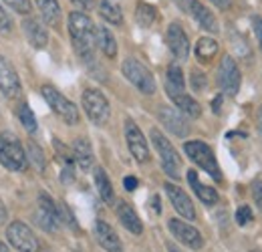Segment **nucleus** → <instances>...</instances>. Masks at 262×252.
Returning a JSON list of instances; mask_svg holds the SVG:
<instances>
[{"label":"nucleus","instance_id":"1","mask_svg":"<svg viewBox=\"0 0 262 252\" xmlns=\"http://www.w3.org/2000/svg\"><path fill=\"white\" fill-rule=\"evenodd\" d=\"M67 25H69V34H71V40H73L77 55L85 63H91L95 59V47H97L93 20L83 12H71L67 18Z\"/></svg>","mask_w":262,"mask_h":252},{"label":"nucleus","instance_id":"2","mask_svg":"<svg viewBox=\"0 0 262 252\" xmlns=\"http://www.w3.org/2000/svg\"><path fill=\"white\" fill-rule=\"evenodd\" d=\"M0 163L10 172H23L29 163L20 139L10 131L0 133Z\"/></svg>","mask_w":262,"mask_h":252},{"label":"nucleus","instance_id":"3","mask_svg":"<svg viewBox=\"0 0 262 252\" xmlns=\"http://www.w3.org/2000/svg\"><path fill=\"white\" fill-rule=\"evenodd\" d=\"M149 137H151V143H154L158 156H160V159H162V167H164V172L169 176V178L180 180L182 159H180V156H178L176 148L169 143V139L165 137L164 133H162L160 129H156V127L149 131Z\"/></svg>","mask_w":262,"mask_h":252},{"label":"nucleus","instance_id":"4","mask_svg":"<svg viewBox=\"0 0 262 252\" xmlns=\"http://www.w3.org/2000/svg\"><path fill=\"white\" fill-rule=\"evenodd\" d=\"M184 152L186 156L196 163L198 167H202L204 172H208L216 182H222V172H220V165L216 161V156L212 152V148L204 141H186L184 143Z\"/></svg>","mask_w":262,"mask_h":252},{"label":"nucleus","instance_id":"5","mask_svg":"<svg viewBox=\"0 0 262 252\" xmlns=\"http://www.w3.org/2000/svg\"><path fill=\"white\" fill-rule=\"evenodd\" d=\"M40 93H42V97H45V101L49 103V107H51V109H53L65 123H69V125H77V123L81 121V115H79L77 105H75L73 101H69L61 91H57V89L51 87V85H45V87L40 89Z\"/></svg>","mask_w":262,"mask_h":252},{"label":"nucleus","instance_id":"6","mask_svg":"<svg viewBox=\"0 0 262 252\" xmlns=\"http://www.w3.org/2000/svg\"><path fill=\"white\" fill-rule=\"evenodd\" d=\"M81 103H83V109H85L87 117L95 125H105L109 121L111 107H109L107 97L101 93L99 89H85L83 97H81Z\"/></svg>","mask_w":262,"mask_h":252},{"label":"nucleus","instance_id":"7","mask_svg":"<svg viewBox=\"0 0 262 252\" xmlns=\"http://www.w3.org/2000/svg\"><path fill=\"white\" fill-rule=\"evenodd\" d=\"M121 71L131 85H135L143 95L156 93V79H154L151 71L143 63H139L137 59H125L121 65Z\"/></svg>","mask_w":262,"mask_h":252},{"label":"nucleus","instance_id":"8","mask_svg":"<svg viewBox=\"0 0 262 252\" xmlns=\"http://www.w3.org/2000/svg\"><path fill=\"white\" fill-rule=\"evenodd\" d=\"M6 236H8V242L18 252H38V248H40L34 232L20 220H14L12 224H8Z\"/></svg>","mask_w":262,"mask_h":252},{"label":"nucleus","instance_id":"9","mask_svg":"<svg viewBox=\"0 0 262 252\" xmlns=\"http://www.w3.org/2000/svg\"><path fill=\"white\" fill-rule=\"evenodd\" d=\"M218 85L226 95H236L240 91L242 75H240V69H238L236 61L228 55L220 61V67H218Z\"/></svg>","mask_w":262,"mask_h":252},{"label":"nucleus","instance_id":"10","mask_svg":"<svg viewBox=\"0 0 262 252\" xmlns=\"http://www.w3.org/2000/svg\"><path fill=\"white\" fill-rule=\"evenodd\" d=\"M38 222H40L42 228L49 230V232L59 230L61 224H63L59 204H55V200H53L49 194H45V192L38 194Z\"/></svg>","mask_w":262,"mask_h":252},{"label":"nucleus","instance_id":"11","mask_svg":"<svg viewBox=\"0 0 262 252\" xmlns=\"http://www.w3.org/2000/svg\"><path fill=\"white\" fill-rule=\"evenodd\" d=\"M180 2V6H182V10H186L194 20H196L198 25L204 29V31L208 32H218V20H216V16L212 14V10H208L200 0H178Z\"/></svg>","mask_w":262,"mask_h":252},{"label":"nucleus","instance_id":"12","mask_svg":"<svg viewBox=\"0 0 262 252\" xmlns=\"http://www.w3.org/2000/svg\"><path fill=\"white\" fill-rule=\"evenodd\" d=\"M167 228L176 236V240H180L182 244H186V246H190L194 250H200L204 246V236L200 234V230L194 228L192 224H186L184 220L171 218V220L167 222Z\"/></svg>","mask_w":262,"mask_h":252},{"label":"nucleus","instance_id":"13","mask_svg":"<svg viewBox=\"0 0 262 252\" xmlns=\"http://www.w3.org/2000/svg\"><path fill=\"white\" fill-rule=\"evenodd\" d=\"M125 139H127V148H129L131 156L135 158V161L143 163L149 159V148H147V141L141 133V129L137 127V123L133 119L125 121Z\"/></svg>","mask_w":262,"mask_h":252},{"label":"nucleus","instance_id":"14","mask_svg":"<svg viewBox=\"0 0 262 252\" xmlns=\"http://www.w3.org/2000/svg\"><path fill=\"white\" fill-rule=\"evenodd\" d=\"M0 91L4 97L14 99L20 95V79L12 63L0 55Z\"/></svg>","mask_w":262,"mask_h":252},{"label":"nucleus","instance_id":"15","mask_svg":"<svg viewBox=\"0 0 262 252\" xmlns=\"http://www.w3.org/2000/svg\"><path fill=\"white\" fill-rule=\"evenodd\" d=\"M158 117H160V121L164 123L165 129H167L169 133L178 135V137H186V135L190 133V125H188V121L184 119V115H182L176 107L162 105V107H160V111H158Z\"/></svg>","mask_w":262,"mask_h":252},{"label":"nucleus","instance_id":"16","mask_svg":"<svg viewBox=\"0 0 262 252\" xmlns=\"http://www.w3.org/2000/svg\"><path fill=\"white\" fill-rule=\"evenodd\" d=\"M165 36H167V47L173 53V57L180 59V61H186L188 55H190V40H188L186 31L182 29V25L171 23L167 27V34Z\"/></svg>","mask_w":262,"mask_h":252},{"label":"nucleus","instance_id":"17","mask_svg":"<svg viewBox=\"0 0 262 252\" xmlns=\"http://www.w3.org/2000/svg\"><path fill=\"white\" fill-rule=\"evenodd\" d=\"M164 188H165V192H167V196H169V202H171L173 210H176L180 216H184L186 220H194V218H196V210H194V204H192L190 196L180 188V186L169 184V182L165 184Z\"/></svg>","mask_w":262,"mask_h":252},{"label":"nucleus","instance_id":"18","mask_svg":"<svg viewBox=\"0 0 262 252\" xmlns=\"http://www.w3.org/2000/svg\"><path fill=\"white\" fill-rule=\"evenodd\" d=\"M95 238L101 244V248H105L107 252H123V246H121V240H119L117 232L105 220L95 222Z\"/></svg>","mask_w":262,"mask_h":252},{"label":"nucleus","instance_id":"19","mask_svg":"<svg viewBox=\"0 0 262 252\" xmlns=\"http://www.w3.org/2000/svg\"><path fill=\"white\" fill-rule=\"evenodd\" d=\"M23 32L27 34V38H29V43L33 45L34 49H45L47 45H49V32L47 29L40 25V20L38 18H33V16H29V18H25L23 20Z\"/></svg>","mask_w":262,"mask_h":252},{"label":"nucleus","instance_id":"20","mask_svg":"<svg viewBox=\"0 0 262 252\" xmlns=\"http://www.w3.org/2000/svg\"><path fill=\"white\" fill-rule=\"evenodd\" d=\"M115 212H117V218L119 222L129 230L131 234H135V236H139L141 232H143V224L139 220V216H137V212L131 208L127 202H117V208H115Z\"/></svg>","mask_w":262,"mask_h":252},{"label":"nucleus","instance_id":"21","mask_svg":"<svg viewBox=\"0 0 262 252\" xmlns=\"http://www.w3.org/2000/svg\"><path fill=\"white\" fill-rule=\"evenodd\" d=\"M71 152H73V158L79 163L81 170H89L93 165V148H91L87 137H77L73 141Z\"/></svg>","mask_w":262,"mask_h":252},{"label":"nucleus","instance_id":"22","mask_svg":"<svg viewBox=\"0 0 262 252\" xmlns=\"http://www.w3.org/2000/svg\"><path fill=\"white\" fill-rule=\"evenodd\" d=\"M167 95L173 101V105L178 107V111L186 113L188 117H194L196 119V117L202 115V107H200V103H198L192 95H188L186 91H178V93H167Z\"/></svg>","mask_w":262,"mask_h":252},{"label":"nucleus","instance_id":"23","mask_svg":"<svg viewBox=\"0 0 262 252\" xmlns=\"http://www.w3.org/2000/svg\"><path fill=\"white\" fill-rule=\"evenodd\" d=\"M95 45L101 49V53L107 59H115L117 57V43L113 32L109 31L107 27H95Z\"/></svg>","mask_w":262,"mask_h":252},{"label":"nucleus","instance_id":"24","mask_svg":"<svg viewBox=\"0 0 262 252\" xmlns=\"http://www.w3.org/2000/svg\"><path fill=\"white\" fill-rule=\"evenodd\" d=\"M188 182H190L192 190L196 192V196L206 204V206H214V204L218 202V192L214 188H210V186H204V184L200 182V178H198L196 170H190V172H188Z\"/></svg>","mask_w":262,"mask_h":252},{"label":"nucleus","instance_id":"25","mask_svg":"<svg viewBox=\"0 0 262 252\" xmlns=\"http://www.w3.org/2000/svg\"><path fill=\"white\" fill-rule=\"evenodd\" d=\"M34 4L38 6L40 16H42V20H45L49 27H57V25H59V20H61V6H59V0H34Z\"/></svg>","mask_w":262,"mask_h":252},{"label":"nucleus","instance_id":"26","mask_svg":"<svg viewBox=\"0 0 262 252\" xmlns=\"http://www.w3.org/2000/svg\"><path fill=\"white\" fill-rule=\"evenodd\" d=\"M93 180H95V188H97L101 200H103L105 204H111L113 198H115V194H113L111 180H109V176L105 174L103 167H95V172H93Z\"/></svg>","mask_w":262,"mask_h":252},{"label":"nucleus","instance_id":"27","mask_svg":"<svg viewBox=\"0 0 262 252\" xmlns=\"http://www.w3.org/2000/svg\"><path fill=\"white\" fill-rule=\"evenodd\" d=\"M194 53H196L200 63H210L218 55V43L214 38H210V36H202V38H198Z\"/></svg>","mask_w":262,"mask_h":252},{"label":"nucleus","instance_id":"28","mask_svg":"<svg viewBox=\"0 0 262 252\" xmlns=\"http://www.w3.org/2000/svg\"><path fill=\"white\" fill-rule=\"evenodd\" d=\"M53 145H55L57 158H59V161L63 163V178H65L67 182H69V180H73V178H75V176H73V163H75L73 152L67 148L65 143H61L59 139H55V141H53Z\"/></svg>","mask_w":262,"mask_h":252},{"label":"nucleus","instance_id":"29","mask_svg":"<svg viewBox=\"0 0 262 252\" xmlns=\"http://www.w3.org/2000/svg\"><path fill=\"white\" fill-rule=\"evenodd\" d=\"M165 89L167 93H178V91H186V83H184V73L180 69V65L171 63L167 67V75H165Z\"/></svg>","mask_w":262,"mask_h":252},{"label":"nucleus","instance_id":"30","mask_svg":"<svg viewBox=\"0 0 262 252\" xmlns=\"http://www.w3.org/2000/svg\"><path fill=\"white\" fill-rule=\"evenodd\" d=\"M99 12H101V16H103L107 23H111V25H121V23H123V12H121L119 4L113 2V0H103L101 6H99Z\"/></svg>","mask_w":262,"mask_h":252},{"label":"nucleus","instance_id":"31","mask_svg":"<svg viewBox=\"0 0 262 252\" xmlns=\"http://www.w3.org/2000/svg\"><path fill=\"white\" fill-rule=\"evenodd\" d=\"M135 18H137V23L141 25V27H151L154 25V20L158 18V12H156V8L151 6V4H147V2H141L139 6H137V10H135Z\"/></svg>","mask_w":262,"mask_h":252},{"label":"nucleus","instance_id":"32","mask_svg":"<svg viewBox=\"0 0 262 252\" xmlns=\"http://www.w3.org/2000/svg\"><path fill=\"white\" fill-rule=\"evenodd\" d=\"M18 119H20V123L25 125V129L29 131V133H34L36 131V117H34L33 109L25 103V105H20V109H18Z\"/></svg>","mask_w":262,"mask_h":252},{"label":"nucleus","instance_id":"33","mask_svg":"<svg viewBox=\"0 0 262 252\" xmlns=\"http://www.w3.org/2000/svg\"><path fill=\"white\" fill-rule=\"evenodd\" d=\"M8 8H12L14 12H18V14H31L33 12V2L31 0H2Z\"/></svg>","mask_w":262,"mask_h":252},{"label":"nucleus","instance_id":"34","mask_svg":"<svg viewBox=\"0 0 262 252\" xmlns=\"http://www.w3.org/2000/svg\"><path fill=\"white\" fill-rule=\"evenodd\" d=\"M27 158L33 159V163L36 170H40V172L45 170V154H42V150H40L34 141L29 143V154H27Z\"/></svg>","mask_w":262,"mask_h":252},{"label":"nucleus","instance_id":"35","mask_svg":"<svg viewBox=\"0 0 262 252\" xmlns=\"http://www.w3.org/2000/svg\"><path fill=\"white\" fill-rule=\"evenodd\" d=\"M250 220H252V210L248 206H240L236 210V224L238 226H246Z\"/></svg>","mask_w":262,"mask_h":252},{"label":"nucleus","instance_id":"36","mask_svg":"<svg viewBox=\"0 0 262 252\" xmlns=\"http://www.w3.org/2000/svg\"><path fill=\"white\" fill-rule=\"evenodd\" d=\"M192 87L196 91H204L206 89V75L202 71H192Z\"/></svg>","mask_w":262,"mask_h":252},{"label":"nucleus","instance_id":"37","mask_svg":"<svg viewBox=\"0 0 262 252\" xmlns=\"http://www.w3.org/2000/svg\"><path fill=\"white\" fill-rule=\"evenodd\" d=\"M10 29H12V20H10L8 12L4 10V6L0 4V31H2V32H8Z\"/></svg>","mask_w":262,"mask_h":252},{"label":"nucleus","instance_id":"38","mask_svg":"<svg viewBox=\"0 0 262 252\" xmlns=\"http://www.w3.org/2000/svg\"><path fill=\"white\" fill-rule=\"evenodd\" d=\"M252 29H254V34L258 38V47L262 51V16H254L252 18Z\"/></svg>","mask_w":262,"mask_h":252},{"label":"nucleus","instance_id":"39","mask_svg":"<svg viewBox=\"0 0 262 252\" xmlns=\"http://www.w3.org/2000/svg\"><path fill=\"white\" fill-rule=\"evenodd\" d=\"M252 196H254V202L258 206V210L262 212V182H256L254 188H252Z\"/></svg>","mask_w":262,"mask_h":252},{"label":"nucleus","instance_id":"40","mask_svg":"<svg viewBox=\"0 0 262 252\" xmlns=\"http://www.w3.org/2000/svg\"><path fill=\"white\" fill-rule=\"evenodd\" d=\"M123 186H125V190L133 192V190L137 188V178H133V176H127V178L123 180Z\"/></svg>","mask_w":262,"mask_h":252},{"label":"nucleus","instance_id":"41","mask_svg":"<svg viewBox=\"0 0 262 252\" xmlns=\"http://www.w3.org/2000/svg\"><path fill=\"white\" fill-rule=\"evenodd\" d=\"M75 6H79V8H83V10H87V8H91L93 6V0H71Z\"/></svg>","mask_w":262,"mask_h":252},{"label":"nucleus","instance_id":"42","mask_svg":"<svg viewBox=\"0 0 262 252\" xmlns=\"http://www.w3.org/2000/svg\"><path fill=\"white\" fill-rule=\"evenodd\" d=\"M6 218H8V210H6L4 202L0 200V224H2V222H6Z\"/></svg>","mask_w":262,"mask_h":252},{"label":"nucleus","instance_id":"43","mask_svg":"<svg viewBox=\"0 0 262 252\" xmlns=\"http://www.w3.org/2000/svg\"><path fill=\"white\" fill-rule=\"evenodd\" d=\"M212 2H214L218 8H224V10L230 8V4H232V0H212Z\"/></svg>","mask_w":262,"mask_h":252},{"label":"nucleus","instance_id":"44","mask_svg":"<svg viewBox=\"0 0 262 252\" xmlns=\"http://www.w3.org/2000/svg\"><path fill=\"white\" fill-rule=\"evenodd\" d=\"M151 202H154V208H156V212L160 214V212H162V206H160V198H158V196H154V200H151Z\"/></svg>","mask_w":262,"mask_h":252},{"label":"nucleus","instance_id":"45","mask_svg":"<svg viewBox=\"0 0 262 252\" xmlns=\"http://www.w3.org/2000/svg\"><path fill=\"white\" fill-rule=\"evenodd\" d=\"M220 101H222V97H216V99H214V111H216V113L220 111Z\"/></svg>","mask_w":262,"mask_h":252},{"label":"nucleus","instance_id":"46","mask_svg":"<svg viewBox=\"0 0 262 252\" xmlns=\"http://www.w3.org/2000/svg\"><path fill=\"white\" fill-rule=\"evenodd\" d=\"M258 127H260V131H262V105L258 107Z\"/></svg>","mask_w":262,"mask_h":252},{"label":"nucleus","instance_id":"47","mask_svg":"<svg viewBox=\"0 0 262 252\" xmlns=\"http://www.w3.org/2000/svg\"><path fill=\"white\" fill-rule=\"evenodd\" d=\"M167 252H182V250H180V248H176L173 244H169V242H167Z\"/></svg>","mask_w":262,"mask_h":252},{"label":"nucleus","instance_id":"48","mask_svg":"<svg viewBox=\"0 0 262 252\" xmlns=\"http://www.w3.org/2000/svg\"><path fill=\"white\" fill-rule=\"evenodd\" d=\"M0 252H10V250H8V246H6L4 242H0Z\"/></svg>","mask_w":262,"mask_h":252},{"label":"nucleus","instance_id":"49","mask_svg":"<svg viewBox=\"0 0 262 252\" xmlns=\"http://www.w3.org/2000/svg\"><path fill=\"white\" fill-rule=\"evenodd\" d=\"M250 252H260V250H250Z\"/></svg>","mask_w":262,"mask_h":252}]
</instances>
